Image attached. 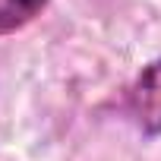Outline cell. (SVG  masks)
<instances>
[{"label":"cell","instance_id":"1","mask_svg":"<svg viewBox=\"0 0 161 161\" xmlns=\"http://www.w3.org/2000/svg\"><path fill=\"white\" fill-rule=\"evenodd\" d=\"M126 111L142 136H161V57L148 60L126 89Z\"/></svg>","mask_w":161,"mask_h":161},{"label":"cell","instance_id":"2","mask_svg":"<svg viewBox=\"0 0 161 161\" xmlns=\"http://www.w3.org/2000/svg\"><path fill=\"white\" fill-rule=\"evenodd\" d=\"M51 0H0V35H13L25 29Z\"/></svg>","mask_w":161,"mask_h":161}]
</instances>
